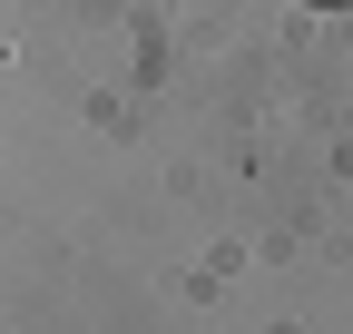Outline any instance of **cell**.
<instances>
[{"instance_id": "6da1fadb", "label": "cell", "mask_w": 353, "mask_h": 334, "mask_svg": "<svg viewBox=\"0 0 353 334\" xmlns=\"http://www.w3.org/2000/svg\"><path fill=\"white\" fill-rule=\"evenodd\" d=\"M314 10H334V0H314Z\"/></svg>"}]
</instances>
